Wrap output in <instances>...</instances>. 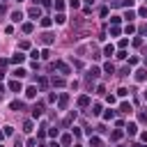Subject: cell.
I'll use <instances>...</instances> for the list:
<instances>
[{"label":"cell","mask_w":147,"mask_h":147,"mask_svg":"<svg viewBox=\"0 0 147 147\" xmlns=\"http://www.w3.org/2000/svg\"><path fill=\"white\" fill-rule=\"evenodd\" d=\"M9 62H14V64H23V62H25V55L18 51V53H14V55H11V60H9Z\"/></svg>","instance_id":"cell-1"},{"label":"cell","mask_w":147,"mask_h":147,"mask_svg":"<svg viewBox=\"0 0 147 147\" xmlns=\"http://www.w3.org/2000/svg\"><path fill=\"white\" fill-rule=\"evenodd\" d=\"M53 67H55V69H57V71H60V74H62V76H67V74H69V71H71V69H69V67H67V64H64V62H55V64H53Z\"/></svg>","instance_id":"cell-2"},{"label":"cell","mask_w":147,"mask_h":147,"mask_svg":"<svg viewBox=\"0 0 147 147\" xmlns=\"http://www.w3.org/2000/svg\"><path fill=\"white\" fill-rule=\"evenodd\" d=\"M11 74H14V78H18V80H21V78H25V74H28V71H25L23 67H16Z\"/></svg>","instance_id":"cell-3"},{"label":"cell","mask_w":147,"mask_h":147,"mask_svg":"<svg viewBox=\"0 0 147 147\" xmlns=\"http://www.w3.org/2000/svg\"><path fill=\"white\" fill-rule=\"evenodd\" d=\"M9 90H11V92H21V90H23L21 80H18V78H16V80H11V83H9Z\"/></svg>","instance_id":"cell-4"},{"label":"cell","mask_w":147,"mask_h":147,"mask_svg":"<svg viewBox=\"0 0 147 147\" xmlns=\"http://www.w3.org/2000/svg\"><path fill=\"white\" fill-rule=\"evenodd\" d=\"M124 131H126V133H129V136H136V133H138V124H133V122H129V124H126V129H124Z\"/></svg>","instance_id":"cell-5"},{"label":"cell","mask_w":147,"mask_h":147,"mask_svg":"<svg viewBox=\"0 0 147 147\" xmlns=\"http://www.w3.org/2000/svg\"><path fill=\"white\" fill-rule=\"evenodd\" d=\"M136 80H138V83L147 80V69H138V71H136Z\"/></svg>","instance_id":"cell-6"},{"label":"cell","mask_w":147,"mask_h":147,"mask_svg":"<svg viewBox=\"0 0 147 147\" xmlns=\"http://www.w3.org/2000/svg\"><path fill=\"white\" fill-rule=\"evenodd\" d=\"M28 16H30V18H34V21H37V18H41V11H39V9H37V7H32V9H30V11H28Z\"/></svg>","instance_id":"cell-7"},{"label":"cell","mask_w":147,"mask_h":147,"mask_svg":"<svg viewBox=\"0 0 147 147\" xmlns=\"http://www.w3.org/2000/svg\"><path fill=\"white\" fill-rule=\"evenodd\" d=\"M41 41H44V44H53V41H55V37H53L51 32H44V34H41Z\"/></svg>","instance_id":"cell-8"},{"label":"cell","mask_w":147,"mask_h":147,"mask_svg":"<svg viewBox=\"0 0 147 147\" xmlns=\"http://www.w3.org/2000/svg\"><path fill=\"white\" fill-rule=\"evenodd\" d=\"M25 96H28V99H34V96H37V87H34V85H30V87L25 90Z\"/></svg>","instance_id":"cell-9"},{"label":"cell","mask_w":147,"mask_h":147,"mask_svg":"<svg viewBox=\"0 0 147 147\" xmlns=\"http://www.w3.org/2000/svg\"><path fill=\"white\" fill-rule=\"evenodd\" d=\"M78 106H80V108H85V106H90V96H87V94H83V96H78Z\"/></svg>","instance_id":"cell-10"},{"label":"cell","mask_w":147,"mask_h":147,"mask_svg":"<svg viewBox=\"0 0 147 147\" xmlns=\"http://www.w3.org/2000/svg\"><path fill=\"white\" fill-rule=\"evenodd\" d=\"M90 145H92V147H101L103 142H101V138H99V136H90Z\"/></svg>","instance_id":"cell-11"},{"label":"cell","mask_w":147,"mask_h":147,"mask_svg":"<svg viewBox=\"0 0 147 147\" xmlns=\"http://www.w3.org/2000/svg\"><path fill=\"white\" fill-rule=\"evenodd\" d=\"M119 110H122V113H133L131 103H126V101H122V103H119Z\"/></svg>","instance_id":"cell-12"},{"label":"cell","mask_w":147,"mask_h":147,"mask_svg":"<svg viewBox=\"0 0 147 147\" xmlns=\"http://www.w3.org/2000/svg\"><path fill=\"white\" fill-rule=\"evenodd\" d=\"M11 21H14V23H21V21H23V14H21V11H11Z\"/></svg>","instance_id":"cell-13"},{"label":"cell","mask_w":147,"mask_h":147,"mask_svg":"<svg viewBox=\"0 0 147 147\" xmlns=\"http://www.w3.org/2000/svg\"><path fill=\"white\" fill-rule=\"evenodd\" d=\"M64 21H67V16H64L62 11H60V14H55V23H57V25H62Z\"/></svg>","instance_id":"cell-14"},{"label":"cell","mask_w":147,"mask_h":147,"mask_svg":"<svg viewBox=\"0 0 147 147\" xmlns=\"http://www.w3.org/2000/svg\"><path fill=\"white\" fill-rule=\"evenodd\" d=\"M39 23H41V28H51V23H53V21H51L48 16H41V21H39Z\"/></svg>","instance_id":"cell-15"},{"label":"cell","mask_w":147,"mask_h":147,"mask_svg":"<svg viewBox=\"0 0 147 147\" xmlns=\"http://www.w3.org/2000/svg\"><path fill=\"white\" fill-rule=\"evenodd\" d=\"M113 53H115V46H113V44H108V46L103 48V55H108V57H110Z\"/></svg>","instance_id":"cell-16"},{"label":"cell","mask_w":147,"mask_h":147,"mask_svg":"<svg viewBox=\"0 0 147 147\" xmlns=\"http://www.w3.org/2000/svg\"><path fill=\"white\" fill-rule=\"evenodd\" d=\"M67 103H69V96H67V94H62V96H60V108L64 110V108H67Z\"/></svg>","instance_id":"cell-17"},{"label":"cell","mask_w":147,"mask_h":147,"mask_svg":"<svg viewBox=\"0 0 147 147\" xmlns=\"http://www.w3.org/2000/svg\"><path fill=\"white\" fill-rule=\"evenodd\" d=\"M103 71H106V74H115V67H113L110 62H106V64H103Z\"/></svg>","instance_id":"cell-18"},{"label":"cell","mask_w":147,"mask_h":147,"mask_svg":"<svg viewBox=\"0 0 147 147\" xmlns=\"http://www.w3.org/2000/svg\"><path fill=\"white\" fill-rule=\"evenodd\" d=\"M113 117H115V110H106V113H103V119H106V122H110Z\"/></svg>","instance_id":"cell-19"},{"label":"cell","mask_w":147,"mask_h":147,"mask_svg":"<svg viewBox=\"0 0 147 147\" xmlns=\"http://www.w3.org/2000/svg\"><path fill=\"white\" fill-rule=\"evenodd\" d=\"M138 119H140L142 124H147V110H140V113H138Z\"/></svg>","instance_id":"cell-20"},{"label":"cell","mask_w":147,"mask_h":147,"mask_svg":"<svg viewBox=\"0 0 147 147\" xmlns=\"http://www.w3.org/2000/svg\"><path fill=\"white\" fill-rule=\"evenodd\" d=\"M39 57H41V60H48V57H51V51H48V48H44V51L39 53Z\"/></svg>","instance_id":"cell-21"},{"label":"cell","mask_w":147,"mask_h":147,"mask_svg":"<svg viewBox=\"0 0 147 147\" xmlns=\"http://www.w3.org/2000/svg\"><path fill=\"white\" fill-rule=\"evenodd\" d=\"M62 85H64V80H62V78H55V76H53V87H62Z\"/></svg>","instance_id":"cell-22"},{"label":"cell","mask_w":147,"mask_h":147,"mask_svg":"<svg viewBox=\"0 0 147 147\" xmlns=\"http://www.w3.org/2000/svg\"><path fill=\"white\" fill-rule=\"evenodd\" d=\"M124 18H126V21H129V23H131V21H133V18H136V14H133V11H131V9H129V11H126V14H124Z\"/></svg>","instance_id":"cell-23"},{"label":"cell","mask_w":147,"mask_h":147,"mask_svg":"<svg viewBox=\"0 0 147 147\" xmlns=\"http://www.w3.org/2000/svg\"><path fill=\"white\" fill-rule=\"evenodd\" d=\"M126 94H129V90H126V87H119V90H117V96H122V99H124Z\"/></svg>","instance_id":"cell-24"},{"label":"cell","mask_w":147,"mask_h":147,"mask_svg":"<svg viewBox=\"0 0 147 147\" xmlns=\"http://www.w3.org/2000/svg\"><path fill=\"white\" fill-rule=\"evenodd\" d=\"M9 108H11V110H21V101H11Z\"/></svg>","instance_id":"cell-25"},{"label":"cell","mask_w":147,"mask_h":147,"mask_svg":"<svg viewBox=\"0 0 147 147\" xmlns=\"http://www.w3.org/2000/svg\"><path fill=\"white\" fill-rule=\"evenodd\" d=\"M92 115H101V106H99V103L92 106Z\"/></svg>","instance_id":"cell-26"},{"label":"cell","mask_w":147,"mask_h":147,"mask_svg":"<svg viewBox=\"0 0 147 147\" xmlns=\"http://www.w3.org/2000/svg\"><path fill=\"white\" fill-rule=\"evenodd\" d=\"M110 138H113V140H115V142H117V140H119V138H122V131H113V133H110Z\"/></svg>","instance_id":"cell-27"},{"label":"cell","mask_w":147,"mask_h":147,"mask_svg":"<svg viewBox=\"0 0 147 147\" xmlns=\"http://www.w3.org/2000/svg\"><path fill=\"white\" fill-rule=\"evenodd\" d=\"M55 9L62 11V9H64V2H62V0H55Z\"/></svg>","instance_id":"cell-28"},{"label":"cell","mask_w":147,"mask_h":147,"mask_svg":"<svg viewBox=\"0 0 147 147\" xmlns=\"http://www.w3.org/2000/svg\"><path fill=\"white\" fill-rule=\"evenodd\" d=\"M23 32L30 34V32H32V23H23Z\"/></svg>","instance_id":"cell-29"},{"label":"cell","mask_w":147,"mask_h":147,"mask_svg":"<svg viewBox=\"0 0 147 147\" xmlns=\"http://www.w3.org/2000/svg\"><path fill=\"white\" fill-rule=\"evenodd\" d=\"M119 32H122V30H119V28H117V25H113V28H110V34H113V37H117V34H119Z\"/></svg>","instance_id":"cell-30"},{"label":"cell","mask_w":147,"mask_h":147,"mask_svg":"<svg viewBox=\"0 0 147 147\" xmlns=\"http://www.w3.org/2000/svg\"><path fill=\"white\" fill-rule=\"evenodd\" d=\"M23 131H28V133H30V131H32V122H30V119H28V122H25V124H23Z\"/></svg>","instance_id":"cell-31"},{"label":"cell","mask_w":147,"mask_h":147,"mask_svg":"<svg viewBox=\"0 0 147 147\" xmlns=\"http://www.w3.org/2000/svg\"><path fill=\"white\" fill-rule=\"evenodd\" d=\"M2 133H5V136H11V133H14V126H5Z\"/></svg>","instance_id":"cell-32"},{"label":"cell","mask_w":147,"mask_h":147,"mask_svg":"<svg viewBox=\"0 0 147 147\" xmlns=\"http://www.w3.org/2000/svg\"><path fill=\"white\" fill-rule=\"evenodd\" d=\"M69 7H71V9H78V7H80V0H71Z\"/></svg>","instance_id":"cell-33"},{"label":"cell","mask_w":147,"mask_h":147,"mask_svg":"<svg viewBox=\"0 0 147 147\" xmlns=\"http://www.w3.org/2000/svg\"><path fill=\"white\" fill-rule=\"evenodd\" d=\"M110 21H113V25H119V21H122V16H113Z\"/></svg>","instance_id":"cell-34"},{"label":"cell","mask_w":147,"mask_h":147,"mask_svg":"<svg viewBox=\"0 0 147 147\" xmlns=\"http://www.w3.org/2000/svg\"><path fill=\"white\" fill-rule=\"evenodd\" d=\"M133 30H136V28H133V25H131V23H129V25H126V28H124V32H126V34H131V32H133Z\"/></svg>","instance_id":"cell-35"},{"label":"cell","mask_w":147,"mask_h":147,"mask_svg":"<svg viewBox=\"0 0 147 147\" xmlns=\"http://www.w3.org/2000/svg\"><path fill=\"white\" fill-rule=\"evenodd\" d=\"M138 14H140L142 18H147V7H140V11H138Z\"/></svg>","instance_id":"cell-36"},{"label":"cell","mask_w":147,"mask_h":147,"mask_svg":"<svg viewBox=\"0 0 147 147\" xmlns=\"http://www.w3.org/2000/svg\"><path fill=\"white\" fill-rule=\"evenodd\" d=\"M140 140H142V142H147V131H142V133H140Z\"/></svg>","instance_id":"cell-37"},{"label":"cell","mask_w":147,"mask_h":147,"mask_svg":"<svg viewBox=\"0 0 147 147\" xmlns=\"http://www.w3.org/2000/svg\"><path fill=\"white\" fill-rule=\"evenodd\" d=\"M2 78H5V71H2V69H0V80H2Z\"/></svg>","instance_id":"cell-38"},{"label":"cell","mask_w":147,"mask_h":147,"mask_svg":"<svg viewBox=\"0 0 147 147\" xmlns=\"http://www.w3.org/2000/svg\"><path fill=\"white\" fill-rule=\"evenodd\" d=\"M51 147H60V145H57V142H51Z\"/></svg>","instance_id":"cell-39"},{"label":"cell","mask_w":147,"mask_h":147,"mask_svg":"<svg viewBox=\"0 0 147 147\" xmlns=\"http://www.w3.org/2000/svg\"><path fill=\"white\" fill-rule=\"evenodd\" d=\"M133 147H145V145H133Z\"/></svg>","instance_id":"cell-40"},{"label":"cell","mask_w":147,"mask_h":147,"mask_svg":"<svg viewBox=\"0 0 147 147\" xmlns=\"http://www.w3.org/2000/svg\"><path fill=\"white\" fill-rule=\"evenodd\" d=\"M145 101H147V92H145Z\"/></svg>","instance_id":"cell-41"},{"label":"cell","mask_w":147,"mask_h":147,"mask_svg":"<svg viewBox=\"0 0 147 147\" xmlns=\"http://www.w3.org/2000/svg\"><path fill=\"white\" fill-rule=\"evenodd\" d=\"M16 2H23V0H16Z\"/></svg>","instance_id":"cell-42"},{"label":"cell","mask_w":147,"mask_h":147,"mask_svg":"<svg viewBox=\"0 0 147 147\" xmlns=\"http://www.w3.org/2000/svg\"><path fill=\"white\" fill-rule=\"evenodd\" d=\"M74 147H80V145H74Z\"/></svg>","instance_id":"cell-43"},{"label":"cell","mask_w":147,"mask_h":147,"mask_svg":"<svg viewBox=\"0 0 147 147\" xmlns=\"http://www.w3.org/2000/svg\"><path fill=\"white\" fill-rule=\"evenodd\" d=\"M90 2H92V0H90Z\"/></svg>","instance_id":"cell-44"},{"label":"cell","mask_w":147,"mask_h":147,"mask_svg":"<svg viewBox=\"0 0 147 147\" xmlns=\"http://www.w3.org/2000/svg\"><path fill=\"white\" fill-rule=\"evenodd\" d=\"M0 147H2V145H0Z\"/></svg>","instance_id":"cell-45"}]
</instances>
